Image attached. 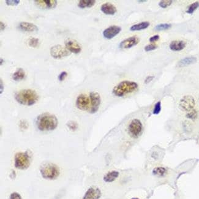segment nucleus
<instances>
[{"instance_id":"nucleus-1","label":"nucleus","mask_w":199,"mask_h":199,"mask_svg":"<svg viewBox=\"0 0 199 199\" xmlns=\"http://www.w3.org/2000/svg\"><path fill=\"white\" fill-rule=\"evenodd\" d=\"M58 121L55 115L49 113H44L38 116L36 120L37 128L41 131H49L55 129Z\"/></svg>"},{"instance_id":"nucleus-2","label":"nucleus","mask_w":199,"mask_h":199,"mask_svg":"<svg viewBox=\"0 0 199 199\" xmlns=\"http://www.w3.org/2000/svg\"><path fill=\"white\" fill-rule=\"evenodd\" d=\"M15 98L20 104L31 106L34 105L38 101V95L34 90L25 89L18 91L16 94Z\"/></svg>"},{"instance_id":"nucleus-3","label":"nucleus","mask_w":199,"mask_h":199,"mask_svg":"<svg viewBox=\"0 0 199 199\" xmlns=\"http://www.w3.org/2000/svg\"><path fill=\"white\" fill-rule=\"evenodd\" d=\"M138 88L139 85L136 82L125 80L115 86L113 88L112 93L115 96L121 97L136 91Z\"/></svg>"},{"instance_id":"nucleus-4","label":"nucleus","mask_w":199,"mask_h":199,"mask_svg":"<svg viewBox=\"0 0 199 199\" xmlns=\"http://www.w3.org/2000/svg\"><path fill=\"white\" fill-rule=\"evenodd\" d=\"M42 177L47 179H55L60 175V169L57 165L51 162H44L40 168Z\"/></svg>"},{"instance_id":"nucleus-5","label":"nucleus","mask_w":199,"mask_h":199,"mask_svg":"<svg viewBox=\"0 0 199 199\" xmlns=\"http://www.w3.org/2000/svg\"><path fill=\"white\" fill-rule=\"evenodd\" d=\"M15 167L20 170H25L29 167L30 165V156L26 153L18 152L14 158Z\"/></svg>"},{"instance_id":"nucleus-6","label":"nucleus","mask_w":199,"mask_h":199,"mask_svg":"<svg viewBox=\"0 0 199 199\" xmlns=\"http://www.w3.org/2000/svg\"><path fill=\"white\" fill-rule=\"evenodd\" d=\"M143 132V125L139 119L132 120L128 126V133L134 139H137Z\"/></svg>"},{"instance_id":"nucleus-7","label":"nucleus","mask_w":199,"mask_h":199,"mask_svg":"<svg viewBox=\"0 0 199 199\" xmlns=\"http://www.w3.org/2000/svg\"><path fill=\"white\" fill-rule=\"evenodd\" d=\"M196 106V101L192 96L187 95L183 96L180 99L179 102V107L183 112L186 113L194 109Z\"/></svg>"},{"instance_id":"nucleus-8","label":"nucleus","mask_w":199,"mask_h":199,"mask_svg":"<svg viewBox=\"0 0 199 199\" xmlns=\"http://www.w3.org/2000/svg\"><path fill=\"white\" fill-rule=\"evenodd\" d=\"M50 55L55 59H60L69 56L70 51L62 45H56L50 49Z\"/></svg>"},{"instance_id":"nucleus-9","label":"nucleus","mask_w":199,"mask_h":199,"mask_svg":"<svg viewBox=\"0 0 199 199\" xmlns=\"http://www.w3.org/2000/svg\"><path fill=\"white\" fill-rule=\"evenodd\" d=\"M91 107L89 109V113H95L99 110L101 103V99L100 94L97 92H91L89 94Z\"/></svg>"},{"instance_id":"nucleus-10","label":"nucleus","mask_w":199,"mask_h":199,"mask_svg":"<svg viewBox=\"0 0 199 199\" xmlns=\"http://www.w3.org/2000/svg\"><path fill=\"white\" fill-rule=\"evenodd\" d=\"M76 106L79 109L81 110L89 111L90 107H91V102H90L89 97H88L85 94H80L77 98Z\"/></svg>"},{"instance_id":"nucleus-11","label":"nucleus","mask_w":199,"mask_h":199,"mask_svg":"<svg viewBox=\"0 0 199 199\" xmlns=\"http://www.w3.org/2000/svg\"><path fill=\"white\" fill-rule=\"evenodd\" d=\"M121 31V28L120 26L112 25L106 28L102 32L103 36L107 39H111L113 37L117 36Z\"/></svg>"},{"instance_id":"nucleus-12","label":"nucleus","mask_w":199,"mask_h":199,"mask_svg":"<svg viewBox=\"0 0 199 199\" xmlns=\"http://www.w3.org/2000/svg\"><path fill=\"white\" fill-rule=\"evenodd\" d=\"M140 42V39L137 36L129 37L125 40H123L120 44V47L121 49H130L132 47L135 46Z\"/></svg>"},{"instance_id":"nucleus-13","label":"nucleus","mask_w":199,"mask_h":199,"mask_svg":"<svg viewBox=\"0 0 199 199\" xmlns=\"http://www.w3.org/2000/svg\"><path fill=\"white\" fill-rule=\"evenodd\" d=\"M101 191L97 187H89L82 199H99L101 197Z\"/></svg>"},{"instance_id":"nucleus-14","label":"nucleus","mask_w":199,"mask_h":199,"mask_svg":"<svg viewBox=\"0 0 199 199\" xmlns=\"http://www.w3.org/2000/svg\"><path fill=\"white\" fill-rule=\"evenodd\" d=\"M66 48L70 52L73 53H79L82 50L81 46H80L76 41L73 40H69L65 42Z\"/></svg>"},{"instance_id":"nucleus-15","label":"nucleus","mask_w":199,"mask_h":199,"mask_svg":"<svg viewBox=\"0 0 199 199\" xmlns=\"http://www.w3.org/2000/svg\"><path fill=\"white\" fill-rule=\"evenodd\" d=\"M35 2L39 7L43 9L55 8L58 3L56 0H37Z\"/></svg>"},{"instance_id":"nucleus-16","label":"nucleus","mask_w":199,"mask_h":199,"mask_svg":"<svg viewBox=\"0 0 199 199\" xmlns=\"http://www.w3.org/2000/svg\"><path fill=\"white\" fill-rule=\"evenodd\" d=\"M186 46V42L184 41H173L169 45V48L173 51H179L183 50Z\"/></svg>"},{"instance_id":"nucleus-17","label":"nucleus","mask_w":199,"mask_h":199,"mask_svg":"<svg viewBox=\"0 0 199 199\" xmlns=\"http://www.w3.org/2000/svg\"><path fill=\"white\" fill-rule=\"evenodd\" d=\"M101 11L106 15H114L116 12V7L113 4L110 3L103 4L101 7Z\"/></svg>"},{"instance_id":"nucleus-18","label":"nucleus","mask_w":199,"mask_h":199,"mask_svg":"<svg viewBox=\"0 0 199 199\" xmlns=\"http://www.w3.org/2000/svg\"><path fill=\"white\" fill-rule=\"evenodd\" d=\"M18 27H19L20 29L23 31L36 32L38 31V28H37L36 25L29 22H21L20 23Z\"/></svg>"},{"instance_id":"nucleus-19","label":"nucleus","mask_w":199,"mask_h":199,"mask_svg":"<svg viewBox=\"0 0 199 199\" xmlns=\"http://www.w3.org/2000/svg\"><path fill=\"white\" fill-rule=\"evenodd\" d=\"M197 62V58L194 56H189V57H186L178 61L177 64V66L178 68H183L186 66H189L196 63Z\"/></svg>"},{"instance_id":"nucleus-20","label":"nucleus","mask_w":199,"mask_h":199,"mask_svg":"<svg viewBox=\"0 0 199 199\" xmlns=\"http://www.w3.org/2000/svg\"><path fill=\"white\" fill-rule=\"evenodd\" d=\"M119 172L117 171H110L107 173L104 177V181L106 183H112L116 179L119 177Z\"/></svg>"},{"instance_id":"nucleus-21","label":"nucleus","mask_w":199,"mask_h":199,"mask_svg":"<svg viewBox=\"0 0 199 199\" xmlns=\"http://www.w3.org/2000/svg\"><path fill=\"white\" fill-rule=\"evenodd\" d=\"M150 25V23L149 22H142L139 23H137V24L132 25L130 28V30L132 31L143 30L148 28Z\"/></svg>"},{"instance_id":"nucleus-22","label":"nucleus","mask_w":199,"mask_h":199,"mask_svg":"<svg viewBox=\"0 0 199 199\" xmlns=\"http://www.w3.org/2000/svg\"><path fill=\"white\" fill-rule=\"evenodd\" d=\"M25 77V72L23 69L20 68L18 69L16 72H14V74L12 75V79L15 81L18 82L24 79Z\"/></svg>"},{"instance_id":"nucleus-23","label":"nucleus","mask_w":199,"mask_h":199,"mask_svg":"<svg viewBox=\"0 0 199 199\" xmlns=\"http://www.w3.org/2000/svg\"><path fill=\"white\" fill-rule=\"evenodd\" d=\"M153 173L155 176L159 177H164L167 175V170L163 167H157L153 169Z\"/></svg>"},{"instance_id":"nucleus-24","label":"nucleus","mask_w":199,"mask_h":199,"mask_svg":"<svg viewBox=\"0 0 199 199\" xmlns=\"http://www.w3.org/2000/svg\"><path fill=\"white\" fill-rule=\"evenodd\" d=\"M96 3V1L94 0H81L79 3L78 6L80 8H88L93 7Z\"/></svg>"},{"instance_id":"nucleus-25","label":"nucleus","mask_w":199,"mask_h":199,"mask_svg":"<svg viewBox=\"0 0 199 199\" xmlns=\"http://www.w3.org/2000/svg\"><path fill=\"white\" fill-rule=\"evenodd\" d=\"M171 27L172 25L169 23H161L155 27V30L157 31H162L169 30Z\"/></svg>"},{"instance_id":"nucleus-26","label":"nucleus","mask_w":199,"mask_h":199,"mask_svg":"<svg viewBox=\"0 0 199 199\" xmlns=\"http://www.w3.org/2000/svg\"><path fill=\"white\" fill-rule=\"evenodd\" d=\"M198 7H199V1L194 2L192 4H191V5H189V6L187 7L186 12L189 14H192Z\"/></svg>"},{"instance_id":"nucleus-27","label":"nucleus","mask_w":199,"mask_h":199,"mask_svg":"<svg viewBox=\"0 0 199 199\" xmlns=\"http://www.w3.org/2000/svg\"><path fill=\"white\" fill-rule=\"evenodd\" d=\"M186 116L188 118V119H190L192 120H196L197 119V118L198 116V112L197 111V110H196L195 108H194V110L186 113Z\"/></svg>"},{"instance_id":"nucleus-28","label":"nucleus","mask_w":199,"mask_h":199,"mask_svg":"<svg viewBox=\"0 0 199 199\" xmlns=\"http://www.w3.org/2000/svg\"><path fill=\"white\" fill-rule=\"evenodd\" d=\"M173 1L172 0H163L161 1L159 3V6L163 9H165L168 7H169L172 4Z\"/></svg>"},{"instance_id":"nucleus-29","label":"nucleus","mask_w":199,"mask_h":199,"mask_svg":"<svg viewBox=\"0 0 199 199\" xmlns=\"http://www.w3.org/2000/svg\"><path fill=\"white\" fill-rule=\"evenodd\" d=\"M68 127H69V129L72 131H76L78 128V125L76 122H75L74 121H69L67 124Z\"/></svg>"},{"instance_id":"nucleus-30","label":"nucleus","mask_w":199,"mask_h":199,"mask_svg":"<svg viewBox=\"0 0 199 199\" xmlns=\"http://www.w3.org/2000/svg\"><path fill=\"white\" fill-rule=\"evenodd\" d=\"M39 39L37 38H34V37H32V38H31L29 41V42H28V44L31 47H34V48H36L37 46L39 45Z\"/></svg>"},{"instance_id":"nucleus-31","label":"nucleus","mask_w":199,"mask_h":199,"mask_svg":"<svg viewBox=\"0 0 199 199\" xmlns=\"http://www.w3.org/2000/svg\"><path fill=\"white\" fill-rule=\"evenodd\" d=\"M161 110V102L160 101H158L157 103L155 104L154 107V109L153 111V114L158 115L160 112Z\"/></svg>"},{"instance_id":"nucleus-32","label":"nucleus","mask_w":199,"mask_h":199,"mask_svg":"<svg viewBox=\"0 0 199 199\" xmlns=\"http://www.w3.org/2000/svg\"><path fill=\"white\" fill-rule=\"evenodd\" d=\"M158 46L156 45L155 44H148L147 45H146L144 48V50L145 51H153L154 50H156L157 49Z\"/></svg>"},{"instance_id":"nucleus-33","label":"nucleus","mask_w":199,"mask_h":199,"mask_svg":"<svg viewBox=\"0 0 199 199\" xmlns=\"http://www.w3.org/2000/svg\"><path fill=\"white\" fill-rule=\"evenodd\" d=\"M6 3L8 6H17L19 4L20 1L19 0H14V1H12V0H8L7 1V0Z\"/></svg>"},{"instance_id":"nucleus-34","label":"nucleus","mask_w":199,"mask_h":199,"mask_svg":"<svg viewBox=\"0 0 199 199\" xmlns=\"http://www.w3.org/2000/svg\"><path fill=\"white\" fill-rule=\"evenodd\" d=\"M67 75H68V73L66 72H65V71H63V72H62L59 75L58 80H60V81L62 82L66 79V77H67Z\"/></svg>"},{"instance_id":"nucleus-35","label":"nucleus","mask_w":199,"mask_h":199,"mask_svg":"<svg viewBox=\"0 0 199 199\" xmlns=\"http://www.w3.org/2000/svg\"><path fill=\"white\" fill-rule=\"evenodd\" d=\"M20 127L23 130L26 129L28 127V123L25 121H21L20 123Z\"/></svg>"},{"instance_id":"nucleus-36","label":"nucleus","mask_w":199,"mask_h":199,"mask_svg":"<svg viewBox=\"0 0 199 199\" xmlns=\"http://www.w3.org/2000/svg\"><path fill=\"white\" fill-rule=\"evenodd\" d=\"M10 199H22V197L17 192H13L11 194Z\"/></svg>"},{"instance_id":"nucleus-37","label":"nucleus","mask_w":199,"mask_h":199,"mask_svg":"<svg viewBox=\"0 0 199 199\" xmlns=\"http://www.w3.org/2000/svg\"><path fill=\"white\" fill-rule=\"evenodd\" d=\"M159 38H160V36L159 35H154L150 37V38L149 39V41L150 42H153V43H154V42L158 41L159 39Z\"/></svg>"},{"instance_id":"nucleus-38","label":"nucleus","mask_w":199,"mask_h":199,"mask_svg":"<svg viewBox=\"0 0 199 199\" xmlns=\"http://www.w3.org/2000/svg\"><path fill=\"white\" fill-rule=\"evenodd\" d=\"M154 79V76H153V75H149V76L146 77L145 80V83H149L150 82L152 81Z\"/></svg>"},{"instance_id":"nucleus-39","label":"nucleus","mask_w":199,"mask_h":199,"mask_svg":"<svg viewBox=\"0 0 199 199\" xmlns=\"http://www.w3.org/2000/svg\"><path fill=\"white\" fill-rule=\"evenodd\" d=\"M0 25H1V31H3V30H4V29H5L6 25H5V24H4V23L1 22H0Z\"/></svg>"},{"instance_id":"nucleus-40","label":"nucleus","mask_w":199,"mask_h":199,"mask_svg":"<svg viewBox=\"0 0 199 199\" xmlns=\"http://www.w3.org/2000/svg\"><path fill=\"white\" fill-rule=\"evenodd\" d=\"M3 82H2V80H1V94L3 93Z\"/></svg>"},{"instance_id":"nucleus-41","label":"nucleus","mask_w":199,"mask_h":199,"mask_svg":"<svg viewBox=\"0 0 199 199\" xmlns=\"http://www.w3.org/2000/svg\"><path fill=\"white\" fill-rule=\"evenodd\" d=\"M146 2V1H139V3H144Z\"/></svg>"},{"instance_id":"nucleus-42","label":"nucleus","mask_w":199,"mask_h":199,"mask_svg":"<svg viewBox=\"0 0 199 199\" xmlns=\"http://www.w3.org/2000/svg\"><path fill=\"white\" fill-rule=\"evenodd\" d=\"M132 199H139V198H132Z\"/></svg>"}]
</instances>
